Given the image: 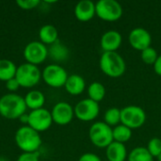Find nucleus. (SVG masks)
Returning <instances> with one entry per match:
<instances>
[{"label": "nucleus", "mask_w": 161, "mask_h": 161, "mask_svg": "<svg viewBox=\"0 0 161 161\" xmlns=\"http://www.w3.org/2000/svg\"><path fill=\"white\" fill-rule=\"evenodd\" d=\"M27 108L24 97L17 93H7L0 98V115L8 120L19 119Z\"/></svg>", "instance_id": "f257e3e1"}, {"label": "nucleus", "mask_w": 161, "mask_h": 161, "mask_svg": "<svg viewBox=\"0 0 161 161\" xmlns=\"http://www.w3.org/2000/svg\"><path fill=\"white\" fill-rule=\"evenodd\" d=\"M14 141L23 153L38 152L42 145V138L40 133L32 129L28 125L21 126L15 133Z\"/></svg>", "instance_id": "f03ea898"}, {"label": "nucleus", "mask_w": 161, "mask_h": 161, "mask_svg": "<svg viewBox=\"0 0 161 161\" xmlns=\"http://www.w3.org/2000/svg\"><path fill=\"white\" fill-rule=\"evenodd\" d=\"M101 71L112 78L124 75L126 65L124 58L117 52H104L99 61Z\"/></svg>", "instance_id": "7ed1b4c3"}, {"label": "nucleus", "mask_w": 161, "mask_h": 161, "mask_svg": "<svg viewBox=\"0 0 161 161\" xmlns=\"http://www.w3.org/2000/svg\"><path fill=\"white\" fill-rule=\"evenodd\" d=\"M89 137L92 143L98 148H107L114 142L112 128L104 122H96L92 125Z\"/></svg>", "instance_id": "20e7f679"}, {"label": "nucleus", "mask_w": 161, "mask_h": 161, "mask_svg": "<svg viewBox=\"0 0 161 161\" xmlns=\"http://www.w3.org/2000/svg\"><path fill=\"white\" fill-rule=\"evenodd\" d=\"M15 78L22 88H33L39 84L42 73L38 66L30 63H23L17 67Z\"/></svg>", "instance_id": "39448f33"}, {"label": "nucleus", "mask_w": 161, "mask_h": 161, "mask_svg": "<svg viewBox=\"0 0 161 161\" xmlns=\"http://www.w3.org/2000/svg\"><path fill=\"white\" fill-rule=\"evenodd\" d=\"M96 16L103 21L115 22L123 16V7L116 0H100L95 3Z\"/></svg>", "instance_id": "423d86ee"}, {"label": "nucleus", "mask_w": 161, "mask_h": 161, "mask_svg": "<svg viewBox=\"0 0 161 161\" xmlns=\"http://www.w3.org/2000/svg\"><path fill=\"white\" fill-rule=\"evenodd\" d=\"M146 122V113L139 106H126L121 109V124L128 128L138 129Z\"/></svg>", "instance_id": "0eeeda50"}, {"label": "nucleus", "mask_w": 161, "mask_h": 161, "mask_svg": "<svg viewBox=\"0 0 161 161\" xmlns=\"http://www.w3.org/2000/svg\"><path fill=\"white\" fill-rule=\"evenodd\" d=\"M68 76L66 70L57 63L47 65L42 72V78L44 83L52 88L64 87Z\"/></svg>", "instance_id": "6e6552de"}, {"label": "nucleus", "mask_w": 161, "mask_h": 161, "mask_svg": "<svg viewBox=\"0 0 161 161\" xmlns=\"http://www.w3.org/2000/svg\"><path fill=\"white\" fill-rule=\"evenodd\" d=\"M48 57V47L40 41L28 42L24 49V58L27 63L38 66Z\"/></svg>", "instance_id": "1a4fd4ad"}, {"label": "nucleus", "mask_w": 161, "mask_h": 161, "mask_svg": "<svg viewBox=\"0 0 161 161\" xmlns=\"http://www.w3.org/2000/svg\"><path fill=\"white\" fill-rule=\"evenodd\" d=\"M52 123L53 120H52L51 111H49L44 108L31 110L28 113L27 125L39 133L48 130L52 125Z\"/></svg>", "instance_id": "9d476101"}, {"label": "nucleus", "mask_w": 161, "mask_h": 161, "mask_svg": "<svg viewBox=\"0 0 161 161\" xmlns=\"http://www.w3.org/2000/svg\"><path fill=\"white\" fill-rule=\"evenodd\" d=\"M75 116L82 122H91L97 118L100 112L99 104L90 98L79 101L74 108Z\"/></svg>", "instance_id": "9b49d317"}, {"label": "nucleus", "mask_w": 161, "mask_h": 161, "mask_svg": "<svg viewBox=\"0 0 161 161\" xmlns=\"http://www.w3.org/2000/svg\"><path fill=\"white\" fill-rule=\"evenodd\" d=\"M53 123L58 125H66L73 121L75 116L74 108L67 102L57 103L51 110Z\"/></svg>", "instance_id": "f8f14e48"}, {"label": "nucleus", "mask_w": 161, "mask_h": 161, "mask_svg": "<svg viewBox=\"0 0 161 161\" xmlns=\"http://www.w3.org/2000/svg\"><path fill=\"white\" fill-rule=\"evenodd\" d=\"M128 41L130 45L138 50L143 51L146 48L151 46L152 43V36L148 30L143 27H136L131 30L128 36Z\"/></svg>", "instance_id": "ddd939ff"}, {"label": "nucleus", "mask_w": 161, "mask_h": 161, "mask_svg": "<svg viewBox=\"0 0 161 161\" xmlns=\"http://www.w3.org/2000/svg\"><path fill=\"white\" fill-rule=\"evenodd\" d=\"M123 42L120 32L117 30H108L103 34L100 40V45L104 52H117Z\"/></svg>", "instance_id": "4468645a"}, {"label": "nucleus", "mask_w": 161, "mask_h": 161, "mask_svg": "<svg viewBox=\"0 0 161 161\" xmlns=\"http://www.w3.org/2000/svg\"><path fill=\"white\" fill-rule=\"evenodd\" d=\"M95 15V3L91 0L79 1L75 7V16L80 22L91 21Z\"/></svg>", "instance_id": "2eb2a0df"}, {"label": "nucleus", "mask_w": 161, "mask_h": 161, "mask_svg": "<svg viewBox=\"0 0 161 161\" xmlns=\"http://www.w3.org/2000/svg\"><path fill=\"white\" fill-rule=\"evenodd\" d=\"M64 88L69 94L79 95L83 93L86 89V81L81 75L74 74L68 76Z\"/></svg>", "instance_id": "dca6fc26"}, {"label": "nucleus", "mask_w": 161, "mask_h": 161, "mask_svg": "<svg viewBox=\"0 0 161 161\" xmlns=\"http://www.w3.org/2000/svg\"><path fill=\"white\" fill-rule=\"evenodd\" d=\"M106 156L108 161H125L128 157L125 145L116 142L106 148Z\"/></svg>", "instance_id": "f3484780"}, {"label": "nucleus", "mask_w": 161, "mask_h": 161, "mask_svg": "<svg viewBox=\"0 0 161 161\" xmlns=\"http://www.w3.org/2000/svg\"><path fill=\"white\" fill-rule=\"evenodd\" d=\"M25 103L27 108L31 110L42 108L45 103V96L41 91L32 90L28 92L24 97Z\"/></svg>", "instance_id": "a211bd4d"}, {"label": "nucleus", "mask_w": 161, "mask_h": 161, "mask_svg": "<svg viewBox=\"0 0 161 161\" xmlns=\"http://www.w3.org/2000/svg\"><path fill=\"white\" fill-rule=\"evenodd\" d=\"M40 42L45 45H51L58 41V31L52 25H44L39 30Z\"/></svg>", "instance_id": "6ab92c4d"}, {"label": "nucleus", "mask_w": 161, "mask_h": 161, "mask_svg": "<svg viewBox=\"0 0 161 161\" xmlns=\"http://www.w3.org/2000/svg\"><path fill=\"white\" fill-rule=\"evenodd\" d=\"M48 56L57 62L64 61L69 57V49L58 40L48 47Z\"/></svg>", "instance_id": "aec40b11"}, {"label": "nucleus", "mask_w": 161, "mask_h": 161, "mask_svg": "<svg viewBox=\"0 0 161 161\" xmlns=\"http://www.w3.org/2000/svg\"><path fill=\"white\" fill-rule=\"evenodd\" d=\"M17 71L15 63L7 58L0 59V81L7 82L8 80L14 78Z\"/></svg>", "instance_id": "412c9836"}, {"label": "nucleus", "mask_w": 161, "mask_h": 161, "mask_svg": "<svg viewBox=\"0 0 161 161\" xmlns=\"http://www.w3.org/2000/svg\"><path fill=\"white\" fill-rule=\"evenodd\" d=\"M88 95L91 100L99 103L106 96V88L100 82H92L88 87Z\"/></svg>", "instance_id": "4be33fe9"}, {"label": "nucleus", "mask_w": 161, "mask_h": 161, "mask_svg": "<svg viewBox=\"0 0 161 161\" xmlns=\"http://www.w3.org/2000/svg\"><path fill=\"white\" fill-rule=\"evenodd\" d=\"M112 134H113V141L116 142L124 143L128 142L132 137V130L128 128L127 126L124 125H119L112 128Z\"/></svg>", "instance_id": "5701e85b"}, {"label": "nucleus", "mask_w": 161, "mask_h": 161, "mask_svg": "<svg viewBox=\"0 0 161 161\" xmlns=\"http://www.w3.org/2000/svg\"><path fill=\"white\" fill-rule=\"evenodd\" d=\"M128 161H154V158L149 153L146 147L134 148L127 157Z\"/></svg>", "instance_id": "b1692460"}, {"label": "nucleus", "mask_w": 161, "mask_h": 161, "mask_svg": "<svg viewBox=\"0 0 161 161\" xmlns=\"http://www.w3.org/2000/svg\"><path fill=\"white\" fill-rule=\"evenodd\" d=\"M104 123H106L110 127L119 125V124L121 123V109L117 108H108L105 112Z\"/></svg>", "instance_id": "393cba45"}, {"label": "nucleus", "mask_w": 161, "mask_h": 161, "mask_svg": "<svg viewBox=\"0 0 161 161\" xmlns=\"http://www.w3.org/2000/svg\"><path fill=\"white\" fill-rule=\"evenodd\" d=\"M141 58L144 63H146L148 65H154V63L156 62V60L158 58V55L157 50L150 46V47L146 48L145 50L142 51Z\"/></svg>", "instance_id": "a878e982"}, {"label": "nucleus", "mask_w": 161, "mask_h": 161, "mask_svg": "<svg viewBox=\"0 0 161 161\" xmlns=\"http://www.w3.org/2000/svg\"><path fill=\"white\" fill-rule=\"evenodd\" d=\"M147 150L152 155L153 158H157L161 154V139L153 138L149 141L147 145Z\"/></svg>", "instance_id": "bb28decb"}, {"label": "nucleus", "mask_w": 161, "mask_h": 161, "mask_svg": "<svg viewBox=\"0 0 161 161\" xmlns=\"http://www.w3.org/2000/svg\"><path fill=\"white\" fill-rule=\"evenodd\" d=\"M16 4L22 9L29 10L38 8L41 4V1L40 0H17Z\"/></svg>", "instance_id": "cd10ccee"}, {"label": "nucleus", "mask_w": 161, "mask_h": 161, "mask_svg": "<svg viewBox=\"0 0 161 161\" xmlns=\"http://www.w3.org/2000/svg\"><path fill=\"white\" fill-rule=\"evenodd\" d=\"M17 161H39V152L35 153H22Z\"/></svg>", "instance_id": "c85d7f7f"}, {"label": "nucleus", "mask_w": 161, "mask_h": 161, "mask_svg": "<svg viewBox=\"0 0 161 161\" xmlns=\"http://www.w3.org/2000/svg\"><path fill=\"white\" fill-rule=\"evenodd\" d=\"M5 83H6V89L9 92V93H15V92L18 91L20 88V84L18 83L15 77L8 80Z\"/></svg>", "instance_id": "c756f323"}, {"label": "nucleus", "mask_w": 161, "mask_h": 161, "mask_svg": "<svg viewBox=\"0 0 161 161\" xmlns=\"http://www.w3.org/2000/svg\"><path fill=\"white\" fill-rule=\"evenodd\" d=\"M78 161H102L101 158L93 154V153H85L83 154L79 158H78Z\"/></svg>", "instance_id": "7c9ffc66"}, {"label": "nucleus", "mask_w": 161, "mask_h": 161, "mask_svg": "<svg viewBox=\"0 0 161 161\" xmlns=\"http://www.w3.org/2000/svg\"><path fill=\"white\" fill-rule=\"evenodd\" d=\"M154 70H155V73L161 76V55L158 56V59L156 60V62L154 63Z\"/></svg>", "instance_id": "2f4dec72"}, {"label": "nucleus", "mask_w": 161, "mask_h": 161, "mask_svg": "<svg viewBox=\"0 0 161 161\" xmlns=\"http://www.w3.org/2000/svg\"><path fill=\"white\" fill-rule=\"evenodd\" d=\"M19 120H20V122H21L22 124L27 125V124H28V114H27V113L23 114V115L19 118Z\"/></svg>", "instance_id": "473e14b6"}, {"label": "nucleus", "mask_w": 161, "mask_h": 161, "mask_svg": "<svg viewBox=\"0 0 161 161\" xmlns=\"http://www.w3.org/2000/svg\"><path fill=\"white\" fill-rule=\"evenodd\" d=\"M157 159H158V161H161V154H159V155L157 157Z\"/></svg>", "instance_id": "72a5a7b5"}, {"label": "nucleus", "mask_w": 161, "mask_h": 161, "mask_svg": "<svg viewBox=\"0 0 161 161\" xmlns=\"http://www.w3.org/2000/svg\"><path fill=\"white\" fill-rule=\"evenodd\" d=\"M0 161H8L6 158H0Z\"/></svg>", "instance_id": "f704fd0d"}, {"label": "nucleus", "mask_w": 161, "mask_h": 161, "mask_svg": "<svg viewBox=\"0 0 161 161\" xmlns=\"http://www.w3.org/2000/svg\"><path fill=\"white\" fill-rule=\"evenodd\" d=\"M107 161H108V160H107Z\"/></svg>", "instance_id": "c9c22d12"}]
</instances>
